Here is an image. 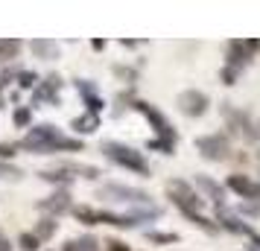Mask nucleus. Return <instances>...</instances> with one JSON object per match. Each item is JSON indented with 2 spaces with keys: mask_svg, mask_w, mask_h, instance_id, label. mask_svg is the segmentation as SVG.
I'll use <instances>...</instances> for the list:
<instances>
[{
  "mask_svg": "<svg viewBox=\"0 0 260 251\" xmlns=\"http://www.w3.org/2000/svg\"><path fill=\"white\" fill-rule=\"evenodd\" d=\"M100 152H103V158H108V161L120 169H129V172L141 175V178H149V175H152V167H149V161L143 158V152H138V149L129 146V144L103 140V144H100Z\"/></svg>",
  "mask_w": 260,
  "mask_h": 251,
  "instance_id": "f257e3e1",
  "label": "nucleus"
},
{
  "mask_svg": "<svg viewBox=\"0 0 260 251\" xmlns=\"http://www.w3.org/2000/svg\"><path fill=\"white\" fill-rule=\"evenodd\" d=\"M129 108H135L138 114H143V120L149 123L155 129V137L158 140H167V144H178V132L173 129V123L167 120V114L161 108H155L152 102H146V99H135Z\"/></svg>",
  "mask_w": 260,
  "mask_h": 251,
  "instance_id": "f03ea898",
  "label": "nucleus"
},
{
  "mask_svg": "<svg viewBox=\"0 0 260 251\" xmlns=\"http://www.w3.org/2000/svg\"><path fill=\"white\" fill-rule=\"evenodd\" d=\"M222 114H225V123H228V129L234 134H243L246 140H260V126L251 120V114L248 111H240V108H234L231 102H222Z\"/></svg>",
  "mask_w": 260,
  "mask_h": 251,
  "instance_id": "7ed1b4c3",
  "label": "nucleus"
},
{
  "mask_svg": "<svg viewBox=\"0 0 260 251\" xmlns=\"http://www.w3.org/2000/svg\"><path fill=\"white\" fill-rule=\"evenodd\" d=\"M100 199L108 202H126V204H152V196L141 187H129V184H120V181H108L100 187Z\"/></svg>",
  "mask_w": 260,
  "mask_h": 251,
  "instance_id": "20e7f679",
  "label": "nucleus"
},
{
  "mask_svg": "<svg viewBox=\"0 0 260 251\" xmlns=\"http://www.w3.org/2000/svg\"><path fill=\"white\" fill-rule=\"evenodd\" d=\"M193 146H196V152H199L205 161H228V158H231V144H228V137L219 134V132L202 134V137L193 140Z\"/></svg>",
  "mask_w": 260,
  "mask_h": 251,
  "instance_id": "39448f33",
  "label": "nucleus"
},
{
  "mask_svg": "<svg viewBox=\"0 0 260 251\" xmlns=\"http://www.w3.org/2000/svg\"><path fill=\"white\" fill-rule=\"evenodd\" d=\"M176 105L184 117L196 120V117H205V114H208L211 96L205 94V91H199V88H187V91H181V94L176 96Z\"/></svg>",
  "mask_w": 260,
  "mask_h": 251,
  "instance_id": "423d86ee",
  "label": "nucleus"
},
{
  "mask_svg": "<svg viewBox=\"0 0 260 251\" xmlns=\"http://www.w3.org/2000/svg\"><path fill=\"white\" fill-rule=\"evenodd\" d=\"M167 199L170 202H178V204H187V207H193V210H205V199H202L199 193H196V187L190 184V181L184 178H170L167 181Z\"/></svg>",
  "mask_w": 260,
  "mask_h": 251,
  "instance_id": "0eeeda50",
  "label": "nucleus"
},
{
  "mask_svg": "<svg viewBox=\"0 0 260 251\" xmlns=\"http://www.w3.org/2000/svg\"><path fill=\"white\" fill-rule=\"evenodd\" d=\"M36 207L41 210V216H53V219H59V216L71 213L73 207V196L68 187H61V190H53L50 196H44V199H38Z\"/></svg>",
  "mask_w": 260,
  "mask_h": 251,
  "instance_id": "6e6552de",
  "label": "nucleus"
},
{
  "mask_svg": "<svg viewBox=\"0 0 260 251\" xmlns=\"http://www.w3.org/2000/svg\"><path fill=\"white\" fill-rule=\"evenodd\" d=\"M222 187H225V190H231V193H237V196H240V199H246V202L260 204V181L248 178V175H243V172L228 175Z\"/></svg>",
  "mask_w": 260,
  "mask_h": 251,
  "instance_id": "1a4fd4ad",
  "label": "nucleus"
},
{
  "mask_svg": "<svg viewBox=\"0 0 260 251\" xmlns=\"http://www.w3.org/2000/svg\"><path fill=\"white\" fill-rule=\"evenodd\" d=\"M193 184H196V193H205V196H208V199H211L213 202V207H225V187L222 184H219V181H213L211 175H196V178H193Z\"/></svg>",
  "mask_w": 260,
  "mask_h": 251,
  "instance_id": "9d476101",
  "label": "nucleus"
},
{
  "mask_svg": "<svg viewBox=\"0 0 260 251\" xmlns=\"http://www.w3.org/2000/svg\"><path fill=\"white\" fill-rule=\"evenodd\" d=\"M59 137L61 129L56 123H32L24 134V140H29V144H50V140H59Z\"/></svg>",
  "mask_w": 260,
  "mask_h": 251,
  "instance_id": "9b49d317",
  "label": "nucleus"
},
{
  "mask_svg": "<svg viewBox=\"0 0 260 251\" xmlns=\"http://www.w3.org/2000/svg\"><path fill=\"white\" fill-rule=\"evenodd\" d=\"M56 169L68 172L71 178H85V181H96L100 175H103V169L100 167H94V164H82V161H61Z\"/></svg>",
  "mask_w": 260,
  "mask_h": 251,
  "instance_id": "f8f14e48",
  "label": "nucleus"
},
{
  "mask_svg": "<svg viewBox=\"0 0 260 251\" xmlns=\"http://www.w3.org/2000/svg\"><path fill=\"white\" fill-rule=\"evenodd\" d=\"M178 207V213L184 216L187 222H193V225L199 228V231H205V234H211V237H216L219 234V225L213 222V219H208L205 213H199V210H193V207H187V204H178V202H173Z\"/></svg>",
  "mask_w": 260,
  "mask_h": 251,
  "instance_id": "ddd939ff",
  "label": "nucleus"
},
{
  "mask_svg": "<svg viewBox=\"0 0 260 251\" xmlns=\"http://www.w3.org/2000/svg\"><path fill=\"white\" fill-rule=\"evenodd\" d=\"M29 53L41 61H56L61 56L59 44H56L53 38H36V41H29Z\"/></svg>",
  "mask_w": 260,
  "mask_h": 251,
  "instance_id": "4468645a",
  "label": "nucleus"
},
{
  "mask_svg": "<svg viewBox=\"0 0 260 251\" xmlns=\"http://www.w3.org/2000/svg\"><path fill=\"white\" fill-rule=\"evenodd\" d=\"M96 225H111V228H120V231L138 228L126 213H114V210H106V207H96Z\"/></svg>",
  "mask_w": 260,
  "mask_h": 251,
  "instance_id": "2eb2a0df",
  "label": "nucleus"
},
{
  "mask_svg": "<svg viewBox=\"0 0 260 251\" xmlns=\"http://www.w3.org/2000/svg\"><path fill=\"white\" fill-rule=\"evenodd\" d=\"M248 61H251V53L246 50V41H228V61H225V67L243 70Z\"/></svg>",
  "mask_w": 260,
  "mask_h": 251,
  "instance_id": "dca6fc26",
  "label": "nucleus"
},
{
  "mask_svg": "<svg viewBox=\"0 0 260 251\" xmlns=\"http://www.w3.org/2000/svg\"><path fill=\"white\" fill-rule=\"evenodd\" d=\"M96 129H100V117L96 114H79V117L71 120V132H76L73 137H79V140L85 134H94Z\"/></svg>",
  "mask_w": 260,
  "mask_h": 251,
  "instance_id": "f3484780",
  "label": "nucleus"
},
{
  "mask_svg": "<svg viewBox=\"0 0 260 251\" xmlns=\"http://www.w3.org/2000/svg\"><path fill=\"white\" fill-rule=\"evenodd\" d=\"M126 216H129V219H132L138 228H141V225H146V222L161 219V207H155V204H138V207H132Z\"/></svg>",
  "mask_w": 260,
  "mask_h": 251,
  "instance_id": "a211bd4d",
  "label": "nucleus"
},
{
  "mask_svg": "<svg viewBox=\"0 0 260 251\" xmlns=\"http://www.w3.org/2000/svg\"><path fill=\"white\" fill-rule=\"evenodd\" d=\"M41 105L59 108V105H61V94H56V91H50L47 85L38 82V88L32 91V105H29V108H41Z\"/></svg>",
  "mask_w": 260,
  "mask_h": 251,
  "instance_id": "6ab92c4d",
  "label": "nucleus"
},
{
  "mask_svg": "<svg viewBox=\"0 0 260 251\" xmlns=\"http://www.w3.org/2000/svg\"><path fill=\"white\" fill-rule=\"evenodd\" d=\"M32 234H36L41 242H50V239L59 234V219H53V216H41L32 228Z\"/></svg>",
  "mask_w": 260,
  "mask_h": 251,
  "instance_id": "aec40b11",
  "label": "nucleus"
},
{
  "mask_svg": "<svg viewBox=\"0 0 260 251\" xmlns=\"http://www.w3.org/2000/svg\"><path fill=\"white\" fill-rule=\"evenodd\" d=\"M41 181H47V184H56V190H61V187H68L71 190V184H73V178L68 175V172H61V169H41V172H36Z\"/></svg>",
  "mask_w": 260,
  "mask_h": 251,
  "instance_id": "412c9836",
  "label": "nucleus"
},
{
  "mask_svg": "<svg viewBox=\"0 0 260 251\" xmlns=\"http://www.w3.org/2000/svg\"><path fill=\"white\" fill-rule=\"evenodd\" d=\"M24 44L18 38H0V61H15L21 56Z\"/></svg>",
  "mask_w": 260,
  "mask_h": 251,
  "instance_id": "4be33fe9",
  "label": "nucleus"
},
{
  "mask_svg": "<svg viewBox=\"0 0 260 251\" xmlns=\"http://www.w3.org/2000/svg\"><path fill=\"white\" fill-rule=\"evenodd\" d=\"M143 237L152 245H176V242H181V237H178L176 231H146Z\"/></svg>",
  "mask_w": 260,
  "mask_h": 251,
  "instance_id": "5701e85b",
  "label": "nucleus"
},
{
  "mask_svg": "<svg viewBox=\"0 0 260 251\" xmlns=\"http://www.w3.org/2000/svg\"><path fill=\"white\" fill-rule=\"evenodd\" d=\"M71 216L82 225H96V207H91V204H73Z\"/></svg>",
  "mask_w": 260,
  "mask_h": 251,
  "instance_id": "b1692460",
  "label": "nucleus"
},
{
  "mask_svg": "<svg viewBox=\"0 0 260 251\" xmlns=\"http://www.w3.org/2000/svg\"><path fill=\"white\" fill-rule=\"evenodd\" d=\"M12 126L15 129H29V126H32V108L29 105H18L12 111Z\"/></svg>",
  "mask_w": 260,
  "mask_h": 251,
  "instance_id": "393cba45",
  "label": "nucleus"
},
{
  "mask_svg": "<svg viewBox=\"0 0 260 251\" xmlns=\"http://www.w3.org/2000/svg\"><path fill=\"white\" fill-rule=\"evenodd\" d=\"M38 82H41V76H38L36 70H21L18 73V79H15V85H18L21 91H36Z\"/></svg>",
  "mask_w": 260,
  "mask_h": 251,
  "instance_id": "a878e982",
  "label": "nucleus"
},
{
  "mask_svg": "<svg viewBox=\"0 0 260 251\" xmlns=\"http://www.w3.org/2000/svg\"><path fill=\"white\" fill-rule=\"evenodd\" d=\"M41 245H44V242H41L32 231H21V234H18V248L21 251H41Z\"/></svg>",
  "mask_w": 260,
  "mask_h": 251,
  "instance_id": "bb28decb",
  "label": "nucleus"
},
{
  "mask_svg": "<svg viewBox=\"0 0 260 251\" xmlns=\"http://www.w3.org/2000/svg\"><path fill=\"white\" fill-rule=\"evenodd\" d=\"M73 88H76V94L82 96H100V88H96V82H91V79H73Z\"/></svg>",
  "mask_w": 260,
  "mask_h": 251,
  "instance_id": "cd10ccee",
  "label": "nucleus"
},
{
  "mask_svg": "<svg viewBox=\"0 0 260 251\" xmlns=\"http://www.w3.org/2000/svg\"><path fill=\"white\" fill-rule=\"evenodd\" d=\"M146 149H152V152H161V155H176V144H167V140H146Z\"/></svg>",
  "mask_w": 260,
  "mask_h": 251,
  "instance_id": "c85d7f7f",
  "label": "nucleus"
},
{
  "mask_svg": "<svg viewBox=\"0 0 260 251\" xmlns=\"http://www.w3.org/2000/svg\"><path fill=\"white\" fill-rule=\"evenodd\" d=\"M24 175V169L18 167V164H9V161H0V178H9V181H15V178H21Z\"/></svg>",
  "mask_w": 260,
  "mask_h": 251,
  "instance_id": "c756f323",
  "label": "nucleus"
},
{
  "mask_svg": "<svg viewBox=\"0 0 260 251\" xmlns=\"http://www.w3.org/2000/svg\"><path fill=\"white\" fill-rule=\"evenodd\" d=\"M111 70H114V76H117V79H123V82H138V70H135V67H126V64H114V67H111Z\"/></svg>",
  "mask_w": 260,
  "mask_h": 251,
  "instance_id": "7c9ffc66",
  "label": "nucleus"
},
{
  "mask_svg": "<svg viewBox=\"0 0 260 251\" xmlns=\"http://www.w3.org/2000/svg\"><path fill=\"white\" fill-rule=\"evenodd\" d=\"M41 85H47L50 91H56V94H59L61 88H64V82H61V76H59V73H47V76L41 79Z\"/></svg>",
  "mask_w": 260,
  "mask_h": 251,
  "instance_id": "2f4dec72",
  "label": "nucleus"
},
{
  "mask_svg": "<svg viewBox=\"0 0 260 251\" xmlns=\"http://www.w3.org/2000/svg\"><path fill=\"white\" fill-rule=\"evenodd\" d=\"M21 149H18V144H0V161H9L12 164V158L18 155Z\"/></svg>",
  "mask_w": 260,
  "mask_h": 251,
  "instance_id": "473e14b6",
  "label": "nucleus"
},
{
  "mask_svg": "<svg viewBox=\"0 0 260 251\" xmlns=\"http://www.w3.org/2000/svg\"><path fill=\"white\" fill-rule=\"evenodd\" d=\"M219 76H222V85H228V88H231V85H237V79H240V70H234V67H222V73H219Z\"/></svg>",
  "mask_w": 260,
  "mask_h": 251,
  "instance_id": "72a5a7b5",
  "label": "nucleus"
},
{
  "mask_svg": "<svg viewBox=\"0 0 260 251\" xmlns=\"http://www.w3.org/2000/svg\"><path fill=\"white\" fill-rule=\"evenodd\" d=\"M237 216H260V204H248V202H243L240 207H237Z\"/></svg>",
  "mask_w": 260,
  "mask_h": 251,
  "instance_id": "f704fd0d",
  "label": "nucleus"
},
{
  "mask_svg": "<svg viewBox=\"0 0 260 251\" xmlns=\"http://www.w3.org/2000/svg\"><path fill=\"white\" fill-rule=\"evenodd\" d=\"M106 251H132V248L123 239H106Z\"/></svg>",
  "mask_w": 260,
  "mask_h": 251,
  "instance_id": "c9c22d12",
  "label": "nucleus"
},
{
  "mask_svg": "<svg viewBox=\"0 0 260 251\" xmlns=\"http://www.w3.org/2000/svg\"><path fill=\"white\" fill-rule=\"evenodd\" d=\"M246 50L251 53V56H254V53L260 50V41H257V38H246Z\"/></svg>",
  "mask_w": 260,
  "mask_h": 251,
  "instance_id": "e433bc0d",
  "label": "nucleus"
},
{
  "mask_svg": "<svg viewBox=\"0 0 260 251\" xmlns=\"http://www.w3.org/2000/svg\"><path fill=\"white\" fill-rule=\"evenodd\" d=\"M248 242H251V248L260 251V234H257V231H251V234H248Z\"/></svg>",
  "mask_w": 260,
  "mask_h": 251,
  "instance_id": "4c0bfd02",
  "label": "nucleus"
},
{
  "mask_svg": "<svg viewBox=\"0 0 260 251\" xmlns=\"http://www.w3.org/2000/svg\"><path fill=\"white\" fill-rule=\"evenodd\" d=\"M0 251H15V245H12L6 237H3V234H0Z\"/></svg>",
  "mask_w": 260,
  "mask_h": 251,
  "instance_id": "58836bf2",
  "label": "nucleus"
},
{
  "mask_svg": "<svg viewBox=\"0 0 260 251\" xmlns=\"http://www.w3.org/2000/svg\"><path fill=\"white\" fill-rule=\"evenodd\" d=\"M120 47H126V50H138V47H141V41H126V38H123V41H120Z\"/></svg>",
  "mask_w": 260,
  "mask_h": 251,
  "instance_id": "ea45409f",
  "label": "nucleus"
},
{
  "mask_svg": "<svg viewBox=\"0 0 260 251\" xmlns=\"http://www.w3.org/2000/svg\"><path fill=\"white\" fill-rule=\"evenodd\" d=\"M91 47H94L96 53H103V50H106V41H100V38H96V41H91Z\"/></svg>",
  "mask_w": 260,
  "mask_h": 251,
  "instance_id": "a19ab883",
  "label": "nucleus"
},
{
  "mask_svg": "<svg viewBox=\"0 0 260 251\" xmlns=\"http://www.w3.org/2000/svg\"><path fill=\"white\" fill-rule=\"evenodd\" d=\"M246 251H257V248H251V245H248V248H246Z\"/></svg>",
  "mask_w": 260,
  "mask_h": 251,
  "instance_id": "79ce46f5",
  "label": "nucleus"
},
{
  "mask_svg": "<svg viewBox=\"0 0 260 251\" xmlns=\"http://www.w3.org/2000/svg\"><path fill=\"white\" fill-rule=\"evenodd\" d=\"M0 108H3V96H0Z\"/></svg>",
  "mask_w": 260,
  "mask_h": 251,
  "instance_id": "37998d69",
  "label": "nucleus"
}]
</instances>
